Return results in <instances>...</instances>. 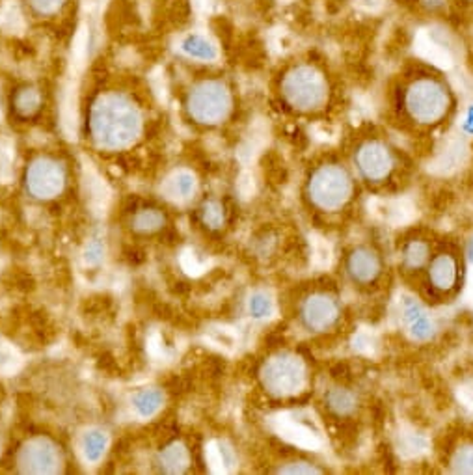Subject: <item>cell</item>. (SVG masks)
I'll return each mask as SVG.
<instances>
[{"label": "cell", "instance_id": "6da1fadb", "mask_svg": "<svg viewBox=\"0 0 473 475\" xmlns=\"http://www.w3.org/2000/svg\"><path fill=\"white\" fill-rule=\"evenodd\" d=\"M282 93L293 108L317 112L330 99V86L326 75L317 66L301 64L285 75Z\"/></svg>", "mask_w": 473, "mask_h": 475}, {"label": "cell", "instance_id": "7a4b0ae2", "mask_svg": "<svg viewBox=\"0 0 473 475\" xmlns=\"http://www.w3.org/2000/svg\"><path fill=\"white\" fill-rule=\"evenodd\" d=\"M447 88L430 77L413 81L405 91V108L418 123H438L449 110Z\"/></svg>", "mask_w": 473, "mask_h": 475}, {"label": "cell", "instance_id": "3957f363", "mask_svg": "<svg viewBox=\"0 0 473 475\" xmlns=\"http://www.w3.org/2000/svg\"><path fill=\"white\" fill-rule=\"evenodd\" d=\"M309 194L313 202L323 209H338L341 207L350 196V179L347 172L340 166H325L319 172H315Z\"/></svg>", "mask_w": 473, "mask_h": 475}, {"label": "cell", "instance_id": "277c9868", "mask_svg": "<svg viewBox=\"0 0 473 475\" xmlns=\"http://www.w3.org/2000/svg\"><path fill=\"white\" fill-rule=\"evenodd\" d=\"M265 386L278 395L297 393L306 384V368L299 358L284 354L272 358L263 369Z\"/></svg>", "mask_w": 473, "mask_h": 475}, {"label": "cell", "instance_id": "5b68a950", "mask_svg": "<svg viewBox=\"0 0 473 475\" xmlns=\"http://www.w3.org/2000/svg\"><path fill=\"white\" fill-rule=\"evenodd\" d=\"M112 108L105 107L101 114L95 118V135L103 146L108 147H120L129 144L138 132V118L136 114L125 107H120L117 118L114 116V105Z\"/></svg>", "mask_w": 473, "mask_h": 475}, {"label": "cell", "instance_id": "8992f818", "mask_svg": "<svg viewBox=\"0 0 473 475\" xmlns=\"http://www.w3.org/2000/svg\"><path fill=\"white\" fill-rule=\"evenodd\" d=\"M190 105H192L190 108L196 118L207 123H214L226 118V114L229 112L231 99H229L228 90L222 84L209 83L196 90V93L190 99Z\"/></svg>", "mask_w": 473, "mask_h": 475}, {"label": "cell", "instance_id": "52a82bcc", "mask_svg": "<svg viewBox=\"0 0 473 475\" xmlns=\"http://www.w3.org/2000/svg\"><path fill=\"white\" fill-rule=\"evenodd\" d=\"M27 183L32 194L39 198H52L64 186V170L52 161H37L28 170Z\"/></svg>", "mask_w": 473, "mask_h": 475}, {"label": "cell", "instance_id": "ba28073f", "mask_svg": "<svg viewBox=\"0 0 473 475\" xmlns=\"http://www.w3.org/2000/svg\"><path fill=\"white\" fill-rule=\"evenodd\" d=\"M276 429L284 436V439L306 446V447H319L323 446V439L319 429L315 427L313 420L304 417L302 414H285L274 420Z\"/></svg>", "mask_w": 473, "mask_h": 475}, {"label": "cell", "instance_id": "9c48e42d", "mask_svg": "<svg viewBox=\"0 0 473 475\" xmlns=\"http://www.w3.org/2000/svg\"><path fill=\"white\" fill-rule=\"evenodd\" d=\"M357 161H358L360 172L367 179H373V181L386 178L393 166L391 151L382 142H377V140L364 144L358 151Z\"/></svg>", "mask_w": 473, "mask_h": 475}, {"label": "cell", "instance_id": "30bf717a", "mask_svg": "<svg viewBox=\"0 0 473 475\" xmlns=\"http://www.w3.org/2000/svg\"><path fill=\"white\" fill-rule=\"evenodd\" d=\"M302 315L308 329L323 332L336 322L338 304L325 295H315L306 302Z\"/></svg>", "mask_w": 473, "mask_h": 475}, {"label": "cell", "instance_id": "8fae6325", "mask_svg": "<svg viewBox=\"0 0 473 475\" xmlns=\"http://www.w3.org/2000/svg\"><path fill=\"white\" fill-rule=\"evenodd\" d=\"M58 457L54 447L45 440L30 442L21 453V464L25 471L32 473H52L56 471Z\"/></svg>", "mask_w": 473, "mask_h": 475}, {"label": "cell", "instance_id": "7c38bea8", "mask_svg": "<svg viewBox=\"0 0 473 475\" xmlns=\"http://www.w3.org/2000/svg\"><path fill=\"white\" fill-rule=\"evenodd\" d=\"M403 319L410 334L416 339H429L435 334V322H432L430 315H427L420 308V304L413 302L412 298L403 300Z\"/></svg>", "mask_w": 473, "mask_h": 475}, {"label": "cell", "instance_id": "4fadbf2b", "mask_svg": "<svg viewBox=\"0 0 473 475\" xmlns=\"http://www.w3.org/2000/svg\"><path fill=\"white\" fill-rule=\"evenodd\" d=\"M84 188H86L88 203L93 209V213L95 215L105 213L107 207H108L110 193H108L107 185L103 183V179L97 176L95 170L90 166L84 170Z\"/></svg>", "mask_w": 473, "mask_h": 475}, {"label": "cell", "instance_id": "5bb4252c", "mask_svg": "<svg viewBox=\"0 0 473 475\" xmlns=\"http://www.w3.org/2000/svg\"><path fill=\"white\" fill-rule=\"evenodd\" d=\"M381 269V263L379 257L374 256L371 250L367 249H360L352 254L350 261H349V271L352 274L354 280L358 281H369L374 276L379 274Z\"/></svg>", "mask_w": 473, "mask_h": 475}, {"label": "cell", "instance_id": "9a60e30c", "mask_svg": "<svg viewBox=\"0 0 473 475\" xmlns=\"http://www.w3.org/2000/svg\"><path fill=\"white\" fill-rule=\"evenodd\" d=\"M457 280V265L449 256H440L432 261L430 281L438 289H449Z\"/></svg>", "mask_w": 473, "mask_h": 475}, {"label": "cell", "instance_id": "2e32d148", "mask_svg": "<svg viewBox=\"0 0 473 475\" xmlns=\"http://www.w3.org/2000/svg\"><path fill=\"white\" fill-rule=\"evenodd\" d=\"M207 463H209L211 470L216 473L233 470V466H235L233 449L228 444L219 442V440L211 442L207 447Z\"/></svg>", "mask_w": 473, "mask_h": 475}, {"label": "cell", "instance_id": "e0dca14e", "mask_svg": "<svg viewBox=\"0 0 473 475\" xmlns=\"http://www.w3.org/2000/svg\"><path fill=\"white\" fill-rule=\"evenodd\" d=\"M163 190L172 200H188L196 190V179L188 172H177L164 183Z\"/></svg>", "mask_w": 473, "mask_h": 475}, {"label": "cell", "instance_id": "ac0fdd59", "mask_svg": "<svg viewBox=\"0 0 473 475\" xmlns=\"http://www.w3.org/2000/svg\"><path fill=\"white\" fill-rule=\"evenodd\" d=\"M107 444H108V439L105 436V432L101 431H90L84 434L83 439V453L86 461L90 463H97L101 457L103 453L107 449Z\"/></svg>", "mask_w": 473, "mask_h": 475}, {"label": "cell", "instance_id": "d6986e66", "mask_svg": "<svg viewBox=\"0 0 473 475\" xmlns=\"http://www.w3.org/2000/svg\"><path fill=\"white\" fill-rule=\"evenodd\" d=\"M132 407L136 410L138 416L142 417H151L156 410L163 407V393L161 392H140L138 395H134L132 399Z\"/></svg>", "mask_w": 473, "mask_h": 475}, {"label": "cell", "instance_id": "ffe728a7", "mask_svg": "<svg viewBox=\"0 0 473 475\" xmlns=\"http://www.w3.org/2000/svg\"><path fill=\"white\" fill-rule=\"evenodd\" d=\"M183 51L188 52L194 59H204V60H212L216 59V49L211 42H207L205 37L200 36H190L183 42Z\"/></svg>", "mask_w": 473, "mask_h": 475}, {"label": "cell", "instance_id": "44dd1931", "mask_svg": "<svg viewBox=\"0 0 473 475\" xmlns=\"http://www.w3.org/2000/svg\"><path fill=\"white\" fill-rule=\"evenodd\" d=\"M164 468L172 473H180L187 468L188 464V453L187 449L181 446V444H173L170 446L164 453H163V457H161Z\"/></svg>", "mask_w": 473, "mask_h": 475}, {"label": "cell", "instance_id": "7402d4cb", "mask_svg": "<svg viewBox=\"0 0 473 475\" xmlns=\"http://www.w3.org/2000/svg\"><path fill=\"white\" fill-rule=\"evenodd\" d=\"M399 451L405 457H416L427 451V440L416 432H403L399 436Z\"/></svg>", "mask_w": 473, "mask_h": 475}, {"label": "cell", "instance_id": "603a6c76", "mask_svg": "<svg viewBox=\"0 0 473 475\" xmlns=\"http://www.w3.org/2000/svg\"><path fill=\"white\" fill-rule=\"evenodd\" d=\"M248 310L253 319H267L274 313V302L267 293H255L250 297Z\"/></svg>", "mask_w": 473, "mask_h": 475}, {"label": "cell", "instance_id": "cb8c5ba5", "mask_svg": "<svg viewBox=\"0 0 473 475\" xmlns=\"http://www.w3.org/2000/svg\"><path fill=\"white\" fill-rule=\"evenodd\" d=\"M328 403H330V408L336 410L338 414H350L354 407H357V399H354V395L345 390H336L328 395Z\"/></svg>", "mask_w": 473, "mask_h": 475}, {"label": "cell", "instance_id": "d4e9b609", "mask_svg": "<svg viewBox=\"0 0 473 475\" xmlns=\"http://www.w3.org/2000/svg\"><path fill=\"white\" fill-rule=\"evenodd\" d=\"M181 267L188 273V274H194V276H198L202 274L204 271H207L209 267V261L198 254V252H194V250H185L183 256H181Z\"/></svg>", "mask_w": 473, "mask_h": 475}, {"label": "cell", "instance_id": "484cf974", "mask_svg": "<svg viewBox=\"0 0 473 475\" xmlns=\"http://www.w3.org/2000/svg\"><path fill=\"white\" fill-rule=\"evenodd\" d=\"M13 166V146L8 139L0 140V181H10Z\"/></svg>", "mask_w": 473, "mask_h": 475}, {"label": "cell", "instance_id": "4316f807", "mask_svg": "<svg viewBox=\"0 0 473 475\" xmlns=\"http://www.w3.org/2000/svg\"><path fill=\"white\" fill-rule=\"evenodd\" d=\"M19 368H21V358L17 356V352L8 347L6 344L0 341V373H15Z\"/></svg>", "mask_w": 473, "mask_h": 475}, {"label": "cell", "instance_id": "83f0119b", "mask_svg": "<svg viewBox=\"0 0 473 475\" xmlns=\"http://www.w3.org/2000/svg\"><path fill=\"white\" fill-rule=\"evenodd\" d=\"M209 339L214 345H219L226 351H233L236 345V336L229 329H211L209 330Z\"/></svg>", "mask_w": 473, "mask_h": 475}, {"label": "cell", "instance_id": "f1b7e54d", "mask_svg": "<svg viewBox=\"0 0 473 475\" xmlns=\"http://www.w3.org/2000/svg\"><path fill=\"white\" fill-rule=\"evenodd\" d=\"M134 224H136L138 230L151 232V230H156V227L163 224V217L156 211H144L136 217Z\"/></svg>", "mask_w": 473, "mask_h": 475}, {"label": "cell", "instance_id": "f546056e", "mask_svg": "<svg viewBox=\"0 0 473 475\" xmlns=\"http://www.w3.org/2000/svg\"><path fill=\"white\" fill-rule=\"evenodd\" d=\"M453 464H455V470H457V471H462V473H473V446H466V447H462V449L455 455V461H453Z\"/></svg>", "mask_w": 473, "mask_h": 475}, {"label": "cell", "instance_id": "4dcf8cb0", "mask_svg": "<svg viewBox=\"0 0 473 475\" xmlns=\"http://www.w3.org/2000/svg\"><path fill=\"white\" fill-rule=\"evenodd\" d=\"M406 263L410 267H420V265L427 259V246L421 242H413L408 246V250L405 254Z\"/></svg>", "mask_w": 473, "mask_h": 475}, {"label": "cell", "instance_id": "1f68e13d", "mask_svg": "<svg viewBox=\"0 0 473 475\" xmlns=\"http://www.w3.org/2000/svg\"><path fill=\"white\" fill-rule=\"evenodd\" d=\"M204 220L205 224H209L211 227H219L224 222V211L222 207L216 203V202H209L204 207Z\"/></svg>", "mask_w": 473, "mask_h": 475}, {"label": "cell", "instance_id": "d6a6232c", "mask_svg": "<svg viewBox=\"0 0 473 475\" xmlns=\"http://www.w3.org/2000/svg\"><path fill=\"white\" fill-rule=\"evenodd\" d=\"M103 254H105L103 244L100 241H92L84 250V261L88 265H97V263L103 261Z\"/></svg>", "mask_w": 473, "mask_h": 475}, {"label": "cell", "instance_id": "836d02e7", "mask_svg": "<svg viewBox=\"0 0 473 475\" xmlns=\"http://www.w3.org/2000/svg\"><path fill=\"white\" fill-rule=\"evenodd\" d=\"M315 261L323 265V267L330 263V249L326 242H323V239L315 241Z\"/></svg>", "mask_w": 473, "mask_h": 475}, {"label": "cell", "instance_id": "e575fe53", "mask_svg": "<svg viewBox=\"0 0 473 475\" xmlns=\"http://www.w3.org/2000/svg\"><path fill=\"white\" fill-rule=\"evenodd\" d=\"M461 399L464 407L473 412V384H466L461 388Z\"/></svg>", "mask_w": 473, "mask_h": 475}, {"label": "cell", "instance_id": "d590c367", "mask_svg": "<svg viewBox=\"0 0 473 475\" xmlns=\"http://www.w3.org/2000/svg\"><path fill=\"white\" fill-rule=\"evenodd\" d=\"M468 257H469V261L473 263V241H471L469 246H468Z\"/></svg>", "mask_w": 473, "mask_h": 475}]
</instances>
